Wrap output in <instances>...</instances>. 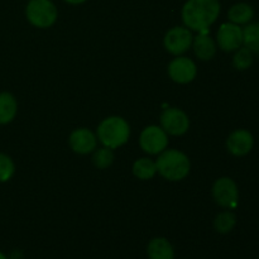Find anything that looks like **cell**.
Returning <instances> with one entry per match:
<instances>
[{"label": "cell", "instance_id": "17", "mask_svg": "<svg viewBox=\"0 0 259 259\" xmlns=\"http://www.w3.org/2000/svg\"><path fill=\"white\" fill-rule=\"evenodd\" d=\"M157 174V166L156 161L151 158H147V157H143V158H139L134 162L133 164V175L138 180H142V181H148V180H152Z\"/></svg>", "mask_w": 259, "mask_h": 259}, {"label": "cell", "instance_id": "15", "mask_svg": "<svg viewBox=\"0 0 259 259\" xmlns=\"http://www.w3.org/2000/svg\"><path fill=\"white\" fill-rule=\"evenodd\" d=\"M18 113V101L13 94L8 91L0 93V125L12 123Z\"/></svg>", "mask_w": 259, "mask_h": 259}, {"label": "cell", "instance_id": "11", "mask_svg": "<svg viewBox=\"0 0 259 259\" xmlns=\"http://www.w3.org/2000/svg\"><path fill=\"white\" fill-rule=\"evenodd\" d=\"M71 149L77 154L93 153L98 147V137L88 128H77L68 137Z\"/></svg>", "mask_w": 259, "mask_h": 259}, {"label": "cell", "instance_id": "8", "mask_svg": "<svg viewBox=\"0 0 259 259\" xmlns=\"http://www.w3.org/2000/svg\"><path fill=\"white\" fill-rule=\"evenodd\" d=\"M161 126L168 136H184L190 129V119L184 110L179 108H167L161 114Z\"/></svg>", "mask_w": 259, "mask_h": 259}, {"label": "cell", "instance_id": "9", "mask_svg": "<svg viewBox=\"0 0 259 259\" xmlns=\"http://www.w3.org/2000/svg\"><path fill=\"white\" fill-rule=\"evenodd\" d=\"M197 75V67L194 61L185 56H176L169 62L168 76L172 81L180 85L192 82Z\"/></svg>", "mask_w": 259, "mask_h": 259}, {"label": "cell", "instance_id": "12", "mask_svg": "<svg viewBox=\"0 0 259 259\" xmlns=\"http://www.w3.org/2000/svg\"><path fill=\"white\" fill-rule=\"evenodd\" d=\"M254 146V138L247 129H237L232 132L227 139V149L235 157L247 156Z\"/></svg>", "mask_w": 259, "mask_h": 259}, {"label": "cell", "instance_id": "14", "mask_svg": "<svg viewBox=\"0 0 259 259\" xmlns=\"http://www.w3.org/2000/svg\"><path fill=\"white\" fill-rule=\"evenodd\" d=\"M176 253L172 243L164 237H156L147 244L148 259H175Z\"/></svg>", "mask_w": 259, "mask_h": 259}, {"label": "cell", "instance_id": "13", "mask_svg": "<svg viewBox=\"0 0 259 259\" xmlns=\"http://www.w3.org/2000/svg\"><path fill=\"white\" fill-rule=\"evenodd\" d=\"M192 50L195 56L201 61H210L217 55L218 45L209 33H199L192 40Z\"/></svg>", "mask_w": 259, "mask_h": 259}, {"label": "cell", "instance_id": "18", "mask_svg": "<svg viewBox=\"0 0 259 259\" xmlns=\"http://www.w3.org/2000/svg\"><path fill=\"white\" fill-rule=\"evenodd\" d=\"M235 224H237V217L230 210L219 212L214 219V229L219 234H228V233H230L234 229Z\"/></svg>", "mask_w": 259, "mask_h": 259}, {"label": "cell", "instance_id": "20", "mask_svg": "<svg viewBox=\"0 0 259 259\" xmlns=\"http://www.w3.org/2000/svg\"><path fill=\"white\" fill-rule=\"evenodd\" d=\"M93 163L96 168L99 169H106L113 164L115 156H114L113 149L109 148V147H100L98 148L96 147L95 151L93 152Z\"/></svg>", "mask_w": 259, "mask_h": 259}, {"label": "cell", "instance_id": "26", "mask_svg": "<svg viewBox=\"0 0 259 259\" xmlns=\"http://www.w3.org/2000/svg\"><path fill=\"white\" fill-rule=\"evenodd\" d=\"M257 24H258V28H259V23H257Z\"/></svg>", "mask_w": 259, "mask_h": 259}, {"label": "cell", "instance_id": "25", "mask_svg": "<svg viewBox=\"0 0 259 259\" xmlns=\"http://www.w3.org/2000/svg\"><path fill=\"white\" fill-rule=\"evenodd\" d=\"M0 259H9V257H8V255L5 254V253H3L2 250H0Z\"/></svg>", "mask_w": 259, "mask_h": 259}, {"label": "cell", "instance_id": "21", "mask_svg": "<svg viewBox=\"0 0 259 259\" xmlns=\"http://www.w3.org/2000/svg\"><path fill=\"white\" fill-rule=\"evenodd\" d=\"M253 65V52L248 50L247 47L242 46L235 51V55L233 57V66L238 71H245Z\"/></svg>", "mask_w": 259, "mask_h": 259}, {"label": "cell", "instance_id": "5", "mask_svg": "<svg viewBox=\"0 0 259 259\" xmlns=\"http://www.w3.org/2000/svg\"><path fill=\"white\" fill-rule=\"evenodd\" d=\"M212 197L219 206L232 210L238 206L239 190L230 177H220L212 185Z\"/></svg>", "mask_w": 259, "mask_h": 259}, {"label": "cell", "instance_id": "4", "mask_svg": "<svg viewBox=\"0 0 259 259\" xmlns=\"http://www.w3.org/2000/svg\"><path fill=\"white\" fill-rule=\"evenodd\" d=\"M25 18L33 27L46 29L57 20V7L52 0H29L25 7Z\"/></svg>", "mask_w": 259, "mask_h": 259}, {"label": "cell", "instance_id": "22", "mask_svg": "<svg viewBox=\"0 0 259 259\" xmlns=\"http://www.w3.org/2000/svg\"><path fill=\"white\" fill-rule=\"evenodd\" d=\"M15 174V164L12 157L0 152V184L12 180Z\"/></svg>", "mask_w": 259, "mask_h": 259}, {"label": "cell", "instance_id": "16", "mask_svg": "<svg viewBox=\"0 0 259 259\" xmlns=\"http://www.w3.org/2000/svg\"><path fill=\"white\" fill-rule=\"evenodd\" d=\"M253 17H254V9L248 3H237L228 10L229 22L238 25L248 24L253 19Z\"/></svg>", "mask_w": 259, "mask_h": 259}, {"label": "cell", "instance_id": "3", "mask_svg": "<svg viewBox=\"0 0 259 259\" xmlns=\"http://www.w3.org/2000/svg\"><path fill=\"white\" fill-rule=\"evenodd\" d=\"M96 137L103 146L116 149L128 142L131 137V126L121 116H108L99 124Z\"/></svg>", "mask_w": 259, "mask_h": 259}, {"label": "cell", "instance_id": "1", "mask_svg": "<svg viewBox=\"0 0 259 259\" xmlns=\"http://www.w3.org/2000/svg\"><path fill=\"white\" fill-rule=\"evenodd\" d=\"M222 5L219 0H187L181 10L185 27L197 33H209L210 27L219 18Z\"/></svg>", "mask_w": 259, "mask_h": 259}, {"label": "cell", "instance_id": "23", "mask_svg": "<svg viewBox=\"0 0 259 259\" xmlns=\"http://www.w3.org/2000/svg\"><path fill=\"white\" fill-rule=\"evenodd\" d=\"M63 2L71 5H80V4H83V3H86L88 0H63Z\"/></svg>", "mask_w": 259, "mask_h": 259}, {"label": "cell", "instance_id": "6", "mask_svg": "<svg viewBox=\"0 0 259 259\" xmlns=\"http://www.w3.org/2000/svg\"><path fill=\"white\" fill-rule=\"evenodd\" d=\"M139 146L146 153L159 154L167 149L168 134L162 129L161 125H148L142 131L139 137Z\"/></svg>", "mask_w": 259, "mask_h": 259}, {"label": "cell", "instance_id": "10", "mask_svg": "<svg viewBox=\"0 0 259 259\" xmlns=\"http://www.w3.org/2000/svg\"><path fill=\"white\" fill-rule=\"evenodd\" d=\"M217 45L224 52H235L243 46V28L232 22L223 23L218 30Z\"/></svg>", "mask_w": 259, "mask_h": 259}, {"label": "cell", "instance_id": "2", "mask_svg": "<svg viewBox=\"0 0 259 259\" xmlns=\"http://www.w3.org/2000/svg\"><path fill=\"white\" fill-rule=\"evenodd\" d=\"M157 174L168 181L177 182L186 179L191 169L190 158L179 149H164L156 161Z\"/></svg>", "mask_w": 259, "mask_h": 259}, {"label": "cell", "instance_id": "7", "mask_svg": "<svg viewBox=\"0 0 259 259\" xmlns=\"http://www.w3.org/2000/svg\"><path fill=\"white\" fill-rule=\"evenodd\" d=\"M192 40H194L192 30H190L185 25L184 27L177 25L166 33L163 38V45L167 52L174 56H181L191 48Z\"/></svg>", "mask_w": 259, "mask_h": 259}, {"label": "cell", "instance_id": "19", "mask_svg": "<svg viewBox=\"0 0 259 259\" xmlns=\"http://www.w3.org/2000/svg\"><path fill=\"white\" fill-rule=\"evenodd\" d=\"M243 46L253 53H259V28L257 23H248L243 28Z\"/></svg>", "mask_w": 259, "mask_h": 259}, {"label": "cell", "instance_id": "24", "mask_svg": "<svg viewBox=\"0 0 259 259\" xmlns=\"http://www.w3.org/2000/svg\"><path fill=\"white\" fill-rule=\"evenodd\" d=\"M8 257H9V259H23V254L20 252H18V250H15V252H13Z\"/></svg>", "mask_w": 259, "mask_h": 259}]
</instances>
